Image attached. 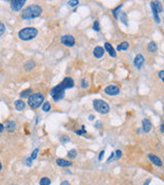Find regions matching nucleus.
Here are the masks:
<instances>
[{
	"label": "nucleus",
	"mask_w": 164,
	"mask_h": 185,
	"mask_svg": "<svg viewBox=\"0 0 164 185\" xmlns=\"http://www.w3.org/2000/svg\"><path fill=\"white\" fill-rule=\"evenodd\" d=\"M50 183H51L50 179L47 178V177H43V178H41L39 181L40 185H50Z\"/></svg>",
	"instance_id": "obj_23"
},
{
	"label": "nucleus",
	"mask_w": 164,
	"mask_h": 185,
	"mask_svg": "<svg viewBox=\"0 0 164 185\" xmlns=\"http://www.w3.org/2000/svg\"><path fill=\"white\" fill-rule=\"evenodd\" d=\"M5 30H6L5 25L3 23H1V22H0V36H2L3 34L5 33Z\"/></svg>",
	"instance_id": "obj_30"
},
{
	"label": "nucleus",
	"mask_w": 164,
	"mask_h": 185,
	"mask_svg": "<svg viewBox=\"0 0 164 185\" xmlns=\"http://www.w3.org/2000/svg\"><path fill=\"white\" fill-rule=\"evenodd\" d=\"M81 88H88V82H87V80L85 79V78H83V79L81 80Z\"/></svg>",
	"instance_id": "obj_31"
},
{
	"label": "nucleus",
	"mask_w": 164,
	"mask_h": 185,
	"mask_svg": "<svg viewBox=\"0 0 164 185\" xmlns=\"http://www.w3.org/2000/svg\"><path fill=\"white\" fill-rule=\"evenodd\" d=\"M160 128H161V132L163 133V124H161V126H160Z\"/></svg>",
	"instance_id": "obj_42"
},
{
	"label": "nucleus",
	"mask_w": 164,
	"mask_h": 185,
	"mask_svg": "<svg viewBox=\"0 0 164 185\" xmlns=\"http://www.w3.org/2000/svg\"><path fill=\"white\" fill-rule=\"evenodd\" d=\"M3 130H4V124H0V133H2Z\"/></svg>",
	"instance_id": "obj_38"
},
{
	"label": "nucleus",
	"mask_w": 164,
	"mask_h": 185,
	"mask_svg": "<svg viewBox=\"0 0 164 185\" xmlns=\"http://www.w3.org/2000/svg\"><path fill=\"white\" fill-rule=\"evenodd\" d=\"M75 133H76L77 135H83V134H86V131H85L84 126H82L81 130H80V131H76Z\"/></svg>",
	"instance_id": "obj_34"
},
{
	"label": "nucleus",
	"mask_w": 164,
	"mask_h": 185,
	"mask_svg": "<svg viewBox=\"0 0 164 185\" xmlns=\"http://www.w3.org/2000/svg\"><path fill=\"white\" fill-rule=\"evenodd\" d=\"M105 49H106V51H107V53L109 54V55L111 56L112 58H115L116 57L115 49H114L113 46H112L111 44L109 43V42H106V43H105Z\"/></svg>",
	"instance_id": "obj_11"
},
{
	"label": "nucleus",
	"mask_w": 164,
	"mask_h": 185,
	"mask_svg": "<svg viewBox=\"0 0 164 185\" xmlns=\"http://www.w3.org/2000/svg\"><path fill=\"white\" fill-rule=\"evenodd\" d=\"M15 109H17L18 111H22V110L25 109L26 103L23 101V100H17V101L15 102Z\"/></svg>",
	"instance_id": "obj_15"
},
{
	"label": "nucleus",
	"mask_w": 164,
	"mask_h": 185,
	"mask_svg": "<svg viewBox=\"0 0 164 185\" xmlns=\"http://www.w3.org/2000/svg\"><path fill=\"white\" fill-rule=\"evenodd\" d=\"M104 54H105V51H104V49L102 46H97V47H95V49H93V56H95L97 59H101L104 56Z\"/></svg>",
	"instance_id": "obj_10"
},
{
	"label": "nucleus",
	"mask_w": 164,
	"mask_h": 185,
	"mask_svg": "<svg viewBox=\"0 0 164 185\" xmlns=\"http://www.w3.org/2000/svg\"><path fill=\"white\" fill-rule=\"evenodd\" d=\"M57 165L60 167H71L72 166V162L70 160H66L64 158H57Z\"/></svg>",
	"instance_id": "obj_14"
},
{
	"label": "nucleus",
	"mask_w": 164,
	"mask_h": 185,
	"mask_svg": "<svg viewBox=\"0 0 164 185\" xmlns=\"http://www.w3.org/2000/svg\"><path fill=\"white\" fill-rule=\"evenodd\" d=\"M93 30H95V31H100V24H99V21H95V23H93Z\"/></svg>",
	"instance_id": "obj_33"
},
{
	"label": "nucleus",
	"mask_w": 164,
	"mask_h": 185,
	"mask_svg": "<svg viewBox=\"0 0 164 185\" xmlns=\"http://www.w3.org/2000/svg\"><path fill=\"white\" fill-rule=\"evenodd\" d=\"M61 185H70V183L68 182V181H63V182L61 183Z\"/></svg>",
	"instance_id": "obj_39"
},
{
	"label": "nucleus",
	"mask_w": 164,
	"mask_h": 185,
	"mask_svg": "<svg viewBox=\"0 0 164 185\" xmlns=\"http://www.w3.org/2000/svg\"><path fill=\"white\" fill-rule=\"evenodd\" d=\"M24 67H25V69L27 70V71H31V70H33V68L35 67V62L30 60V61H28L27 63L25 64Z\"/></svg>",
	"instance_id": "obj_21"
},
{
	"label": "nucleus",
	"mask_w": 164,
	"mask_h": 185,
	"mask_svg": "<svg viewBox=\"0 0 164 185\" xmlns=\"http://www.w3.org/2000/svg\"><path fill=\"white\" fill-rule=\"evenodd\" d=\"M93 115H91V116H89V119H90V120H93Z\"/></svg>",
	"instance_id": "obj_43"
},
{
	"label": "nucleus",
	"mask_w": 164,
	"mask_h": 185,
	"mask_svg": "<svg viewBox=\"0 0 164 185\" xmlns=\"http://www.w3.org/2000/svg\"><path fill=\"white\" fill-rule=\"evenodd\" d=\"M129 47V43L127 41H123L117 46V51H126Z\"/></svg>",
	"instance_id": "obj_17"
},
{
	"label": "nucleus",
	"mask_w": 164,
	"mask_h": 185,
	"mask_svg": "<svg viewBox=\"0 0 164 185\" xmlns=\"http://www.w3.org/2000/svg\"><path fill=\"white\" fill-rule=\"evenodd\" d=\"M25 3L26 0H13V1H11V7L13 11H19L25 5Z\"/></svg>",
	"instance_id": "obj_8"
},
{
	"label": "nucleus",
	"mask_w": 164,
	"mask_h": 185,
	"mask_svg": "<svg viewBox=\"0 0 164 185\" xmlns=\"http://www.w3.org/2000/svg\"><path fill=\"white\" fill-rule=\"evenodd\" d=\"M61 41L63 44L71 47V46H74V44H75V38H74L72 35H64V36H62Z\"/></svg>",
	"instance_id": "obj_7"
},
{
	"label": "nucleus",
	"mask_w": 164,
	"mask_h": 185,
	"mask_svg": "<svg viewBox=\"0 0 164 185\" xmlns=\"http://www.w3.org/2000/svg\"><path fill=\"white\" fill-rule=\"evenodd\" d=\"M151 7H152V11H153L154 20H155L156 23L159 24L160 23V18H159V16H158V11H156V8H155V6H154V3L153 2H151Z\"/></svg>",
	"instance_id": "obj_19"
},
{
	"label": "nucleus",
	"mask_w": 164,
	"mask_h": 185,
	"mask_svg": "<svg viewBox=\"0 0 164 185\" xmlns=\"http://www.w3.org/2000/svg\"><path fill=\"white\" fill-rule=\"evenodd\" d=\"M104 153H105V151H101V153H100V155H99V160H103V156H104Z\"/></svg>",
	"instance_id": "obj_36"
},
{
	"label": "nucleus",
	"mask_w": 164,
	"mask_h": 185,
	"mask_svg": "<svg viewBox=\"0 0 164 185\" xmlns=\"http://www.w3.org/2000/svg\"><path fill=\"white\" fill-rule=\"evenodd\" d=\"M75 82L72 79L71 77H66L64 78V80L59 83L57 85H55L53 90H50V96L53 99V101L57 102L60 100H62L65 96V90H68V88H71L74 86Z\"/></svg>",
	"instance_id": "obj_1"
},
{
	"label": "nucleus",
	"mask_w": 164,
	"mask_h": 185,
	"mask_svg": "<svg viewBox=\"0 0 164 185\" xmlns=\"http://www.w3.org/2000/svg\"><path fill=\"white\" fill-rule=\"evenodd\" d=\"M93 108L97 110V112L102 114H106L110 111V106L108 103H106L104 100L97 99L93 101Z\"/></svg>",
	"instance_id": "obj_5"
},
{
	"label": "nucleus",
	"mask_w": 164,
	"mask_h": 185,
	"mask_svg": "<svg viewBox=\"0 0 164 185\" xmlns=\"http://www.w3.org/2000/svg\"><path fill=\"white\" fill-rule=\"evenodd\" d=\"M32 94H33V90H32V88H27V90H23V92L20 94V96H21V98H27V97H30Z\"/></svg>",
	"instance_id": "obj_18"
},
{
	"label": "nucleus",
	"mask_w": 164,
	"mask_h": 185,
	"mask_svg": "<svg viewBox=\"0 0 164 185\" xmlns=\"http://www.w3.org/2000/svg\"><path fill=\"white\" fill-rule=\"evenodd\" d=\"M144 63H145V58H144L143 55H137V57L135 58L133 64H135V66L137 69H141V68L143 67Z\"/></svg>",
	"instance_id": "obj_9"
},
{
	"label": "nucleus",
	"mask_w": 164,
	"mask_h": 185,
	"mask_svg": "<svg viewBox=\"0 0 164 185\" xmlns=\"http://www.w3.org/2000/svg\"><path fill=\"white\" fill-rule=\"evenodd\" d=\"M148 51H149L150 53H156V51H157V44L154 41H151L148 44Z\"/></svg>",
	"instance_id": "obj_22"
},
{
	"label": "nucleus",
	"mask_w": 164,
	"mask_h": 185,
	"mask_svg": "<svg viewBox=\"0 0 164 185\" xmlns=\"http://www.w3.org/2000/svg\"><path fill=\"white\" fill-rule=\"evenodd\" d=\"M51 109V106L50 104H49V102H44V103L42 104V110L44 112H49Z\"/></svg>",
	"instance_id": "obj_24"
},
{
	"label": "nucleus",
	"mask_w": 164,
	"mask_h": 185,
	"mask_svg": "<svg viewBox=\"0 0 164 185\" xmlns=\"http://www.w3.org/2000/svg\"><path fill=\"white\" fill-rule=\"evenodd\" d=\"M2 171V164H1V162H0V172Z\"/></svg>",
	"instance_id": "obj_41"
},
{
	"label": "nucleus",
	"mask_w": 164,
	"mask_h": 185,
	"mask_svg": "<svg viewBox=\"0 0 164 185\" xmlns=\"http://www.w3.org/2000/svg\"><path fill=\"white\" fill-rule=\"evenodd\" d=\"M38 151H39V149H38V148H36V149L33 151V153L31 154V156H30V157L27 160H28V162H27L28 166H30V165H31V162L36 158V156H37V154H38Z\"/></svg>",
	"instance_id": "obj_20"
},
{
	"label": "nucleus",
	"mask_w": 164,
	"mask_h": 185,
	"mask_svg": "<svg viewBox=\"0 0 164 185\" xmlns=\"http://www.w3.org/2000/svg\"><path fill=\"white\" fill-rule=\"evenodd\" d=\"M148 156H149L150 160H151V162H153L154 165H156V166H158V167L163 166V162H162V160H160L158 156H155V155H153V154H149Z\"/></svg>",
	"instance_id": "obj_13"
},
{
	"label": "nucleus",
	"mask_w": 164,
	"mask_h": 185,
	"mask_svg": "<svg viewBox=\"0 0 164 185\" xmlns=\"http://www.w3.org/2000/svg\"><path fill=\"white\" fill-rule=\"evenodd\" d=\"M105 92L109 96H116L120 92V88L119 86L115 85V84H111L105 88Z\"/></svg>",
	"instance_id": "obj_6"
},
{
	"label": "nucleus",
	"mask_w": 164,
	"mask_h": 185,
	"mask_svg": "<svg viewBox=\"0 0 164 185\" xmlns=\"http://www.w3.org/2000/svg\"><path fill=\"white\" fill-rule=\"evenodd\" d=\"M17 128V124L15 121H6L4 124V129H6L8 132H13Z\"/></svg>",
	"instance_id": "obj_16"
},
{
	"label": "nucleus",
	"mask_w": 164,
	"mask_h": 185,
	"mask_svg": "<svg viewBox=\"0 0 164 185\" xmlns=\"http://www.w3.org/2000/svg\"><path fill=\"white\" fill-rule=\"evenodd\" d=\"M122 6H123V5L120 4V5H118V6L116 7L115 9H113V11H112V13H113V16L115 17V19H118V16H119V11H120V9L122 8Z\"/></svg>",
	"instance_id": "obj_25"
},
{
	"label": "nucleus",
	"mask_w": 164,
	"mask_h": 185,
	"mask_svg": "<svg viewBox=\"0 0 164 185\" xmlns=\"http://www.w3.org/2000/svg\"><path fill=\"white\" fill-rule=\"evenodd\" d=\"M44 101V96L41 92H36V94H32L28 99V105L32 108V109H37L43 104Z\"/></svg>",
	"instance_id": "obj_4"
},
{
	"label": "nucleus",
	"mask_w": 164,
	"mask_h": 185,
	"mask_svg": "<svg viewBox=\"0 0 164 185\" xmlns=\"http://www.w3.org/2000/svg\"><path fill=\"white\" fill-rule=\"evenodd\" d=\"M159 78L161 80L164 79V71H163V70H161V71L159 72Z\"/></svg>",
	"instance_id": "obj_35"
},
{
	"label": "nucleus",
	"mask_w": 164,
	"mask_h": 185,
	"mask_svg": "<svg viewBox=\"0 0 164 185\" xmlns=\"http://www.w3.org/2000/svg\"><path fill=\"white\" fill-rule=\"evenodd\" d=\"M121 156H122L121 150H116V151L114 152V160H119V158H121Z\"/></svg>",
	"instance_id": "obj_29"
},
{
	"label": "nucleus",
	"mask_w": 164,
	"mask_h": 185,
	"mask_svg": "<svg viewBox=\"0 0 164 185\" xmlns=\"http://www.w3.org/2000/svg\"><path fill=\"white\" fill-rule=\"evenodd\" d=\"M68 4H69L70 6H77V5L79 4V1H78V0H71V1L68 2Z\"/></svg>",
	"instance_id": "obj_32"
},
{
	"label": "nucleus",
	"mask_w": 164,
	"mask_h": 185,
	"mask_svg": "<svg viewBox=\"0 0 164 185\" xmlns=\"http://www.w3.org/2000/svg\"><path fill=\"white\" fill-rule=\"evenodd\" d=\"M37 35H38L37 29L33 27H26L24 28V29H22L21 31L18 33V36H19L20 39L25 40V41L34 39Z\"/></svg>",
	"instance_id": "obj_3"
},
{
	"label": "nucleus",
	"mask_w": 164,
	"mask_h": 185,
	"mask_svg": "<svg viewBox=\"0 0 164 185\" xmlns=\"http://www.w3.org/2000/svg\"><path fill=\"white\" fill-rule=\"evenodd\" d=\"M150 182H151V179H149V180H147V181H146V182H145V184H144V185H149V183Z\"/></svg>",
	"instance_id": "obj_40"
},
{
	"label": "nucleus",
	"mask_w": 164,
	"mask_h": 185,
	"mask_svg": "<svg viewBox=\"0 0 164 185\" xmlns=\"http://www.w3.org/2000/svg\"><path fill=\"white\" fill-rule=\"evenodd\" d=\"M143 130L145 133H149L150 131H151L152 129V124L151 121H150V119H148V118H145V119H143Z\"/></svg>",
	"instance_id": "obj_12"
},
{
	"label": "nucleus",
	"mask_w": 164,
	"mask_h": 185,
	"mask_svg": "<svg viewBox=\"0 0 164 185\" xmlns=\"http://www.w3.org/2000/svg\"><path fill=\"white\" fill-rule=\"evenodd\" d=\"M76 155H77V152H76V150L72 149L70 150L69 152H68V158H70V160H73L74 157H76Z\"/></svg>",
	"instance_id": "obj_28"
},
{
	"label": "nucleus",
	"mask_w": 164,
	"mask_h": 185,
	"mask_svg": "<svg viewBox=\"0 0 164 185\" xmlns=\"http://www.w3.org/2000/svg\"><path fill=\"white\" fill-rule=\"evenodd\" d=\"M120 20H121L122 23H124L125 25H127V18H126V15H125V13H123V11H120Z\"/></svg>",
	"instance_id": "obj_27"
},
{
	"label": "nucleus",
	"mask_w": 164,
	"mask_h": 185,
	"mask_svg": "<svg viewBox=\"0 0 164 185\" xmlns=\"http://www.w3.org/2000/svg\"><path fill=\"white\" fill-rule=\"evenodd\" d=\"M42 13V8L41 6L37 4L30 5V6L26 7L22 13V19L24 20H30V19H35V18L39 17Z\"/></svg>",
	"instance_id": "obj_2"
},
{
	"label": "nucleus",
	"mask_w": 164,
	"mask_h": 185,
	"mask_svg": "<svg viewBox=\"0 0 164 185\" xmlns=\"http://www.w3.org/2000/svg\"><path fill=\"white\" fill-rule=\"evenodd\" d=\"M68 142L69 141V138H68V137H64V138H62L61 139V142Z\"/></svg>",
	"instance_id": "obj_37"
},
{
	"label": "nucleus",
	"mask_w": 164,
	"mask_h": 185,
	"mask_svg": "<svg viewBox=\"0 0 164 185\" xmlns=\"http://www.w3.org/2000/svg\"><path fill=\"white\" fill-rule=\"evenodd\" d=\"M154 3V6H155L156 11H158V13H162V4L160 1H156V2H153Z\"/></svg>",
	"instance_id": "obj_26"
}]
</instances>
